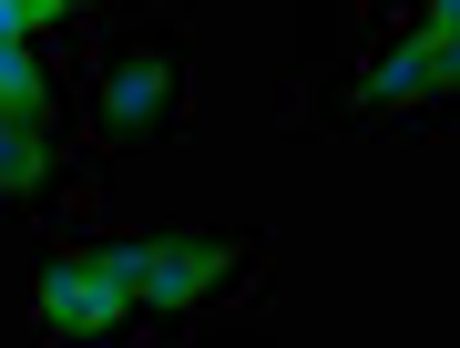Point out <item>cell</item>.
<instances>
[{
	"label": "cell",
	"mask_w": 460,
	"mask_h": 348,
	"mask_svg": "<svg viewBox=\"0 0 460 348\" xmlns=\"http://www.w3.org/2000/svg\"><path fill=\"white\" fill-rule=\"evenodd\" d=\"M41 31V0H0V41H31Z\"/></svg>",
	"instance_id": "6"
},
{
	"label": "cell",
	"mask_w": 460,
	"mask_h": 348,
	"mask_svg": "<svg viewBox=\"0 0 460 348\" xmlns=\"http://www.w3.org/2000/svg\"><path fill=\"white\" fill-rule=\"evenodd\" d=\"M123 317H133V308L102 287L93 256H51V266H41V328H51V338H102V328H123Z\"/></svg>",
	"instance_id": "2"
},
{
	"label": "cell",
	"mask_w": 460,
	"mask_h": 348,
	"mask_svg": "<svg viewBox=\"0 0 460 348\" xmlns=\"http://www.w3.org/2000/svg\"><path fill=\"white\" fill-rule=\"evenodd\" d=\"M450 72H460V41H450V31H420V41H399L389 62L368 72V103H410V93H450Z\"/></svg>",
	"instance_id": "3"
},
{
	"label": "cell",
	"mask_w": 460,
	"mask_h": 348,
	"mask_svg": "<svg viewBox=\"0 0 460 348\" xmlns=\"http://www.w3.org/2000/svg\"><path fill=\"white\" fill-rule=\"evenodd\" d=\"M0 184H11V195L41 184V123H11V113H0Z\"/></svg>",
	"instance_id": "4"
},
{
	"label": "cell",
	"mask_w": 460,
	"mask_h": 348,
	"mask_svg": "<svg viewBox=\"0 0 460 348\" xmlns=\"http://www.w3.org/2000/svg\"><path fill=\"white\" fill-rule=\"evenodd\" d=\"M93 266L123 308H195L235 266V236H133V246H93Z\"/></svg>",
	"instance_id": "1"
},
{
	"label": "cell",
	"mask_w": 460,
	"mask_h": 348,
	"mask_svg": "<svg viewBox=\"0 0 460 348\" xmlns=\"http://www.w3.org/2000/svg\"><path fill=\"white\" fill-rule=\"evenodd\" d=\"M154 83H164L154 62H123V93H113V103H123V123H144V113H154Z\"/></svg>",
	"instance_id": "5"
}]
</instances>
